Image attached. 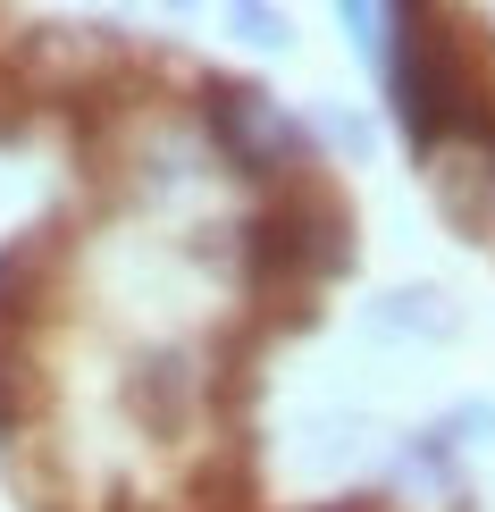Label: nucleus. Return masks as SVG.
<instances>
[{
    "label": "nucleus",
    "mask_w": 495,
    "mask_h": 512,
    "mask_svg": "<svg viewBox=\"0 0 495 512\" xmlns=\"http://www.w3.org/2000/svg\"><path fill=\"white\" fill-rule=\"evenodd\" d=\"M210 135H219L227 168H244V177H286V168H303V126L277 110L269 93H219L210 101Z\"/></svg>",
    "instance_id": "f03ea898"
},
{
    "label": "nucleus",
    "mask_w": 495,
    "mask_h": 512,
    "mask_svg": "<svg viewBox=\"0 0 495 512\" xmlns=\"http://www.w3.org/2000/svg\"><path fill=\"white\" fill-rule=\"evenodd\" d=\"M235 17H244L252 42H277V9H269V0H235Z\"/></svg>",
    "instance_id": "39448f33"
},
{
    "label": "nucleus",
    "mask_w": 495,
    "mask_h": 512,
    "mask_svg": "<svg viewBox=\"0 0 495 512\" xmlns=\"http://www.w3.org/2000/svg\"><path fill=\"white\" fill-rule=\"evenodd\" d=\"M336 17L353 26V42H361L370 59H386V17H378V0H336Z\"/></svg>",
    "instance_id": "20e7f679"
},
{
    "label": "nucleus",
    "mask_w": 495,
    "mask_h": 512,
    "mask_svg": "<svg viewBox=\"0 0 495 512\" xmlns=\"http://www.w3.org/2000/svg\"><path fill=\"white\" fill-rule=\"evenodd\" d=\"M168 9H193V0H168Z\"/></svg>",
    "instance_id": "423d86ee"
},
{
    "label": "nucleus",
    "mask_w": 495,
    "mask_h": 512,
    "mask_svg": "<svg viewBox=\"0 0 495 512\" xmlns=\"http://www.w3.org/2000/svg\"><path fill=\"white\" fill-rule=\"evenodd\" d=\"M370 319H378L386 336H454V303H445V294H428V286H395Z\"/></svg>",
    "instance_id": "7ed1b4c3"
},
{
    "label": "nucleus",
    "mask_w": 495,
    "mask_h": 512,
    "mask_svg": "<svg viewBox=\"0 0 495 512\" xmlns=\"http://www.w3.org/2000/svg\"><path fill=\"white\" fill-rule=\"evenodd\" d=\"M420 168H428V194H437L445 219L470 227V236H495V110H470L445 135H428Z\"/></svg>",
    "instance_id": "f257e3e1"
}]
</instances>
